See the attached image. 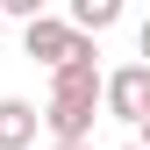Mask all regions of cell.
Instances as JSON below:
<instances>
[{
    "label": "cell",
    "instance_id": "6da1fadb",
    "mask_svg": "<svg viewBox=\"0 0 150 150\" xmlns=\"http://www.w3.org/2000/svg\"><path fill=\"white\" fill-rule=\"evenodd\" d=\"M22 50H29L36 64H50V71H64V64H79V57H100V50H93L71 22H57V14H36V22L22 29Z\"/></svg>",
    "mask_w": 150,
    "mask_h": 150
},
{
    "label": "cell",
    "instance_id": "7a4b0ae2",
    "mask_svg": "<svg viewBox=\"0 0 150 150\" xmlns=\"http://www.w3.org/2000/svg\"><path fill=\"white\" fill-rule=\"evenodd\" d=\"M100 107L115 122H150V64H122V71H107L100 79Z\"/></svg>",
    "mask_w": 150,
    "mask_h": 150
},
{
    "label": "cell",
    "instance_id": "3957f363",
    "mask_svg": "<svg viewBox=\"0 0 150 150\" xmlns=\"http://www.w3.org/2000/svg\"><path fill=\"white\" fill-rule=\"evenodd\" d=\"M50 107H100V64L79 57L64 71H50Z\"/></svg>",
    "mask_w": 150,
    "mask_h": 150
},
{
    "label": "cell",
    "instance_id": "277c9868",
    "mask_svg": "<svg viewBox=\"0 0 150 150\" xmlns=\"http://www.w3.org/2000/svg\"><path fill=\"white\" fill-rule=\"evenodd\" d=\"M36 129H43V115H36L29 100H14V93H7V100H0V150H29Z\"/></svg>",
    "mask_w": 150,
    "mask_h": 150
},
{
    "label": "cell",
    "instance_id": "5b68a950",
    "mask_svg": "<svg viewBox=\"0 0 150 150\" xmlns=\"http://www.w3.org/2000/svg\"><path fill=\"white\" fill-rule=\"evenodd\" d=\"M64 22L93 43L100 29H115V22H122V0H71V14H64Z\"/></svg>",
    "mask_w": 150,
    "mask_h": 150
},
{
    "label": "cell",
    "instance_id": "8992f818",
    "mask_svg": "<svg viewBox=\"0 0 150 150\" xmlns=\"http://www.w3.org/2000/svg\"><path fill=\"white\" fill-rule=\"evenodd\" d=\"M136 50H143V57H136V64H150V22L136 29Z\"/></svg>",
    "mask_w": 150,
    "mask_h": 150
},
{
    "label": "cell",
    "instance_id": "52a82bcc",
    "mask_svg": "<svg viewBox=\"0 0 150 150\" xmlns=\"http://www.w3.org/2000/svg\"><path fill=\"white\" fill-rule=\"evenodd\" d=\"M136 150H150V122H136Z\"/></svg>",
    "mask_w": 150,
    "mask_h": 150
},
{
    "label": "cell",
    "instance_id": "ba28073f",
    "mask_svg": "<svg viewBox=\"0 0 150 150\" xmlns=\"http://www.w3.org/2000/svg\"><path fill=\"white\" fill-rule=\"evenodd\" d=\"M50 150H93V143H50Z\"/></svg>",
    "mask_w": 150,
    "mask_h": 150
},
{
    "label": "cell",
    "instance_id": "9c48e42d",
    "mask_svg": "<svg viewBox=\"0 0 150 150\" xmlns=\"http://www.w3.org/2000/svg\"><path fill=\"white\" fill-rule=\"evenodd\" d=\"M122 150H136V143H122Z\"/></svg>",
    "mask_w": 150,
    "mask_h": 150
},
{
    "label": "cell",
    "instance_id": "30bf717a",
    "mask_svg": "<svg viewBox=\"0 0 150 150\" xmlns=\"http://www.w3.org/2000/svg\"><path fill=\"white\" fill-rule=\"evenodd\" d=\"M0 29H7V22H0Z\"/></svg>",
    "mask_w": 150,
    "mask_h": 150
}]
</instances>
